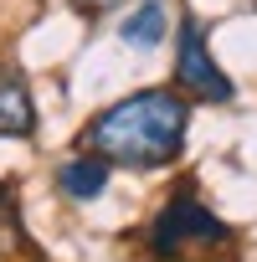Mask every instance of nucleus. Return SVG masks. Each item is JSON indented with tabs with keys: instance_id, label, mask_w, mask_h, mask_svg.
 Returning <instances> with one entry per match:
<instances>
[{
	"instance_id": "nucleus-1",
	"label": "nucleus",
	"mask_w": 257,
	"mask_h": 262,
	"mask_svg": "<svg viewBox=\"0 0 257 262\" xmlns=\"http://www.w3.org/2000/svg\"><path fill=\"white\" fill-rule=\"evenodd\" d=\"M185 128H190V103L175 88H139L118 98L113 108H103L98 118H88V128L77 134V144L103 160L108 170H165L180 160L185 149Z\"/></svg>"
},
{
	"instance_id": "nucleus-2",
	"label": "nucleus",
	"mask_w": 257,
	"mask_h": 262,
	"mask_svg": "<svg viewBox=\"0 0 257 262\" xmlns=\"http://www.w3.org/2000/svg\"><path fill=\"white\" fill-rule=\"evenodd\" d=\"M144 262H242L237 231L190 190L170 195L144 226Z\"/></svg>"
},
{
	"instance_id": "nucleus-3",
	"label": "nucleus",
	"mask_w": 257,
	"mask_h": 262,
	"mask_svg": "<svg viewBox=\"0 0 257 262\" xmlns=\"http://www.w3.org/2000/svg\"><path fill=\"white\" fill-rule=\"evenodd\" d=\"M175 93L180 98H201V103H226L231 98V77L211 57L196 16H180V36H175Z\"/></svg>"
},
{
	"instance_id": "nucleus-4",
	"label": "nucleus",
	"mask_w": 257,
	"mask_h": 262,
	"mask_svg": "<svg viewBox=\"0 0 257 262\" xmlns=\"http://www.w3.org/2000/svg\"><path fill=\"white\" fill-rule=\"evenodd\" d=\"M36 134V103L16 67H0V139H31Z\"/></svg>"
},
{
	"instance_id": "nucleus-5",
	"label": "nucleus",
	"mask_w": 257,
	"mask_h": 262,
	"mask_svg": "<svg viewBox=\"0 0 257 262\" xmlns=\"http://www.w3.org/2000/svg\"><path fill=\"white\" fill-rule=\"evenodd\" d=\"M108 180H113V170L103 160H93V155H67L57 165V190L67 201H98L108 190Z\"/></svg>"
},
{
	"instance_id": "nucleus-6",
	"label": "nucleus",
	"mask_w": 257,
	"mask_h": 262,
	"mask_svg": "<svg viewBox=\"0 0 257 262\" xmlns=\"http://www.w3.org/2000/svg\"><path fill=\"white\" fill-rule=\"evenodd\" d=\"M118 36H123V47H134V52H155V47L170 36V11H165V0H139V6L123 16Z\"/></svg>"
},
{
	"instance_id": "nucleus-7",
	"label": "nucleus",
	"mask_w": 257,
	"mask_h": 262,
	"mask_svg": "<svg viewBox=\"0 0 257 262\" xmlns=\"http://www.w3.org/2000/svg\"><path fill=\"white\" fill-rule=\"evenodd\" d=\"M21 252H26L21 211H16V195H11V185H0V262H6V257H21Z\"/></svg>"
},
{
	"instance_id": "nucleus-8",
	"label": "nucleus",
	"mask_w": 257,
	"mask_h": 262,
	"mask_svg": "<svg viewBox=\"0 0 257 262\" xmlns=\"http://www.w3.org/2000/svg\"><path fill=\"white\" fill-rule=\"evenodd\" d=\"M118 6H123V0H77V11H82L88 21H103V16L118 11Z\"/></svg>"
}]
</instances>
